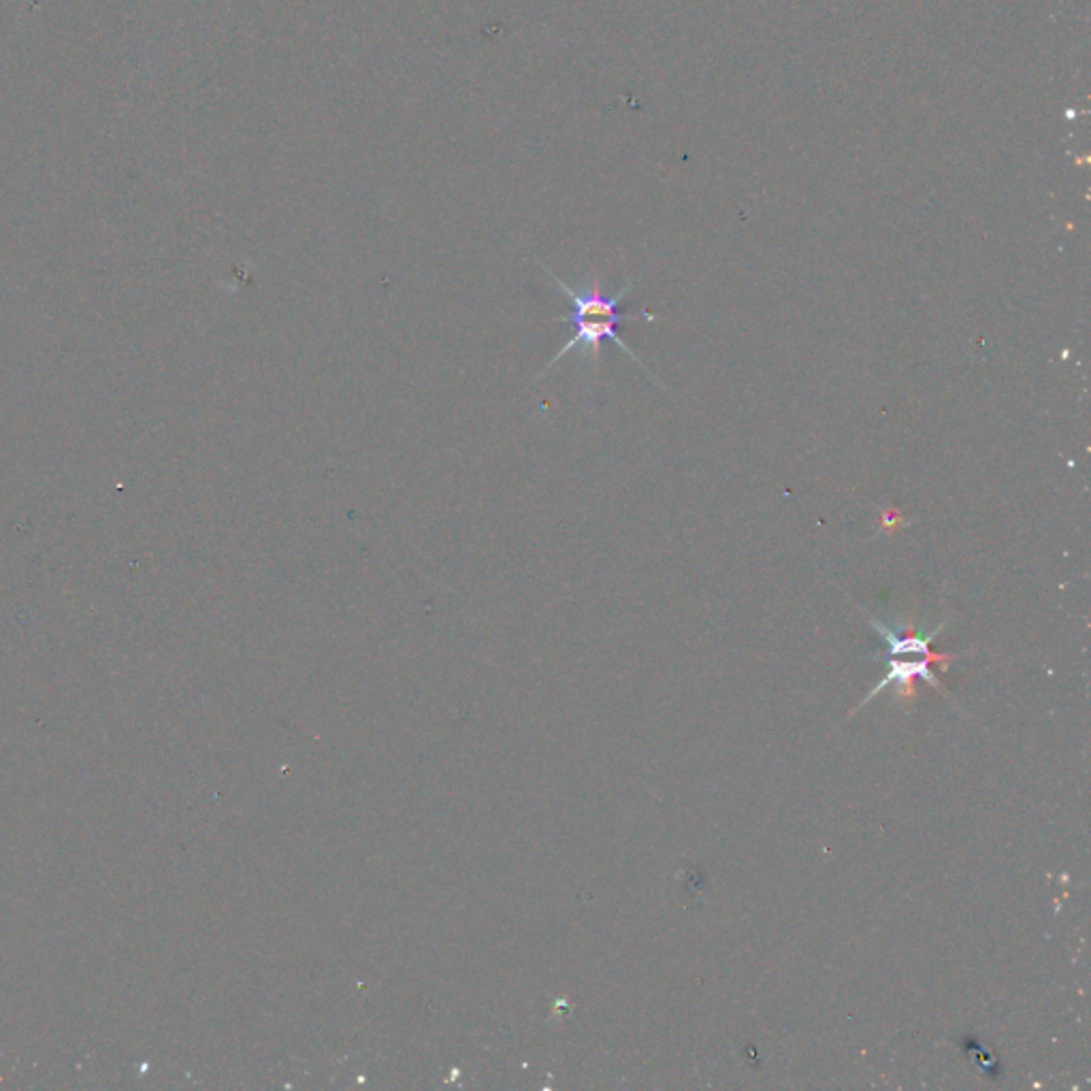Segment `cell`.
I'll return each mask as SVG.
<instances>
[{"label": "cell", "mask_w": 1091, "mask_h": 1091, "mask_svg": "<svg viewBox=\"0 0 1091 1091\" xmlns=\"http://www.w3.org/2000/svg\"><path fill=\"white\" fill-rule=\"evenodd\" d=\"M544 273L548 275L550 284L557 286L563 292V295L567 297V301L572 303V314L559 316L557 322L572 324L574 335L569 337L565 341V346L550 358V363L544 367V371L537 378H544L546 373L561 361V358H565L569 352H574V350H578L584 361L589 363L591 367H597L599 361H601V344H604L606 339L614 341V344L621 348L627 356H631L633 361L638 363L644 371H648L644 367V363L640 361V356H635L633 350L621 339V335H618V327H621V324L629 318L627 314L618 312V305L625 301V297L629 295V290L635 286L633 280H629L621 290L616 292V295H606L604 288H601V282H599L597 275L586 278L580 286H569L567 282H563L559 278V275L552 273L548 267H544ZM648 376H650V371H648Z\"/></svg>", "instance_id": "obj_1"}]
</instances>
